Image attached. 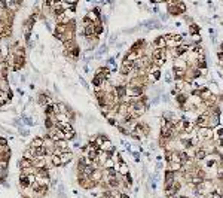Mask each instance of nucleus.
<instances>
[{"mask_svg": "<svg viewBox=\"0 0 223 198\" xmlns=\"http://www.w3.org/2000/svg\"><path fill=\"white\" fill-rule=\"evenodd\" d=\"M196 128H198V137H199V140H210L214 136L211 127H196Z\"/></svg>", "mask_w": 223, "mask_h": 198, "instance_id": "1", "label": "nucleus"}, {"mask_svg": "<svg viewBox=\"0 0 223 198\" xmlns=\"http://www.w3.org/2000/svg\"><path fill=\"white\" fill-rule=\"evenodd\" d=\"M133 70H134V63L123 60V61H122V64H120V69H119L120 74H122V76H128V74L133 72Z\"/></svg>", "mask_w": 223, "mask_h": 198, "instance_id": "2", "label": "nucleus"}, {"mask_svg": "<svg viewBox=\"0 0 223 198\" xmlns=\"http://www.w3.org/2000/svg\"><path fill=\"white\" fill-rule=\"evenodd\" d=\"M175 101H177V104H179L180 107L185 109V104L188 103V95H186V92H185V91H180V92L175 95Z\"/></svg>", "mask_w": 223, "mask_h": 198, "instance_id": "3", "label": "nucleus"}, {"mask_svg": "<svg viewBox=\"0 0 223 198\" xmlns=\"http://www.w3.org/2000/svg\"><path fill=\"white\" fill-rule=\"evenodd\" d=\"M89 177H91V180H94V182H97V183H101V182H103V177H104L103 170H101V168H95L94 173H92Z\"/></svg>", "mask_w": 223, "mask_h": 198, "instance_id": "4", "label": "nucleus"}, {"mask_svg": "<svg viewBox=\"0 0 223 198\" xmlns=\"http://www.w3.org/2000/svg\"><path fill=\"white\" fill-rule=\"evenodd\" d=\"M152 48H167V39H165V36L156 37L152 42Z\"/></svg>", "mask_w": 223, "mask_h": 198, "instance_id": "5", "label": "nucleus"}, {"mask_svg": "<svg viewBox=\"0 0 223 198\" xmlns=\"http://www.w3.org/2000/svg\"><path fill=\"white\" fill-rule=\"evenodd\" d=\"M219 124H220V116L214 115V113H210L208 115V127L214 128V127H219Z\"/></svg>", "mask_w": 223, "mask_h": 198, "instance_id": "6", "label": "nucleus"}, {"mask_svg": "<svg viewBox=\"0 0 223 198\" xmlns=\"http://www.w3.org/2000/svg\"><path fill=\"white\" fill-rule=\"evenodd\" d=\"M84 36L86 39L95 36V24H89V25H85L84 27Z\"/></svg>", "mask_w": 223, "mask_h": 198, "instance_id": "7", "label": "nucleus"}, {"mask_svg": "<svg viewBox=\"0 0 223 198\" xmlns=\"http://www.w3.org/2000/svg\"><path fill=\"white\" fill-rule=\"evenodd\" d=\"M186 72H188V69H182V67H174V69H172V76L175 78V81H177V79H185V76H186Z\"/></svg>", "mask_w": 223, "mask_h": 198, "instance_id": "8", "label": "nucleus"}, {"mask_svg": "<svg viewBox=\"0 0 223 198\" xmlns=\"http://www.w3.org/2000/svg\"><path fill=\"white\" fill-rule=\"evenodd\" d=\"M14 67H12V70H19L21 67H24V64H25V58L24 57H18V55H14Z\"/></svg>", "mask_w": 223, "mask_h": 198, "instance_id": "9", "label": "nucleus"}, {"mask_svg": "<svg viewBox=\"0 0 223 198\" xmlns=\"http://www.w3.org/2000/svg\"><path fill=\"white\" fill-rule=\"evenodd\" d=\"M113 92H115V95L118 97V98H123L125 95H126V85H118L115 90H113Z\"/></svg>", "mask_w": 223, "mask_h": 198, "instance_id": "10", "label": "nucleus"}, {"mask_svg": "<svg viewBox=\"0 0 223 198\" xmlns=\"http://www.w3.org/2000/svg\"><path fill=\"white\" fill-rule=\"evenodd\" d=\"M207 157H208V152H207L204 147L196 149V155H195V160H196V161H204Z\"/></svg>", "mask_w": 223, "mask_h": 198, "instance_id": "11", "label": "nucleus"}, {"mask_svg": "<svg viewBox=\"0 0 223 198\" xmlns=\"http://www.w3.org/2000/svg\"><path fill=\"white\" fill-rule=\"evenodd\" d=\"M37 101H39V104H42V106H46V104H51L52 103L51 97H49L48 94H40V95L37 97Z\"/></svg>", "mask_w": 223, "mask_h": 198, "instance_id": "12", "label": "nucleus"}, {"mask_svg": "<svg viewBox=\"0 0 223 198\" xmlns=\"http://www.w3.org/2000/svg\"><path fill=\"white\" fill-rule=\"evenodd\" d=\"M19 185H21V188H22V189L30 188L31 182H30V179H28V176H25V174H22V173H21V176H19Z\"/></svg>", "mask_w": 223, "mask_h": 198, "instance_id": "13", "label": "nucleus"}, {"mask_svg": "<svg viewBox=\"0 0 223 198\" xmlns=\"http://www.w3.org/2000/svg\"><path fill=\"white\" fill-rule=\"evenodd\" d=\"M61 161H63V165H66V164H69L71 160H73V153L70 152V150H64V152H61Z\"/></svg>", "mask_w": 223, "mask_h": 198, "instance_id": "14", "label": "nucleus"}, {"mask_svg": "<svg viewBox=\"0 0 223 198\" xmlns=\"http://www.w3.org/2000/svg\"><path fill=\"white\" fill-rule=\"evenodd\" d=\"M167 11H168V14H170L171 17H179V15H182V14H180V11H179V8H177L174 3H168Z\"/></svg>", "mask_w": 223, "mask_h": 198, "instance_id": "15", "label": "nucleus"}, {"mask_svg": "<svg viewBox=\"0 0 223 198\" xmlns=\"http://www.w3.org/2000/svg\"><path fill=\"white\" fill-rule=\"evenodd\" d=\"M183 168H185V165H183L180 161H172V162H170V168H168V170H171V171H175V173H177V171H182Z\"/></svg>", "mask_w": 223, "mask_h": 198, "instance_id": "16", "label": "nucleus"}, {"mask_svg": "<svg viewBox=\"0 0 223 198\" xmlns=\"http://www.w3.org/2000/svg\"><path fill=\"white\" fill-rule=\"evenodd\" d=\"M101 150H106V152H112V153H115V146H113V143L107 139L106 142H104L103 144H101V147H100Z\"/></svg>", "mask_w": 223, "mask_h": 198, "instance_id": "17", "label": "nucleus"}, {"mask_svg": "<svg viewBox=\"0 0 223 198\" xmlns=\"http://www.w3.org/2000/svg\"><path fill=\"white\" fill-rule=\"evenodd\" d=\"M115 168H118L119 174H122V176H126V174H130V168H128V165H126L125 162H120V164H118Z\"/></svg>", "mask_w": 223, "mask_h": 198, "instance_id": "18", "label": "nucleus"}, {"mask_svg": "<svg viewBox=\"0 0 223 198\" xmlns=\"http://www.w3.org/2000/svg\"><path fill=\"white\" fill-rule=\"evenodd\" d=\"M55 147H57V149H60L61 152H64V150H69V149H67V147H69V144H67V140H66V139L57 140V142H55Z\"/></svg>", "mask_w": 223, "mask_h": 198, "instance_id": "19", "label": "nucleus"}, {"mask_svg": "<svg viewBox=\"0 0 223 198\" xmlns=\"http://www.w3.org/2000/svg\"><path fill=\"white\" fill-rule=\"evenodd\" d=\"M67 30H69V25H67V24L58 22V24L55 25V31H54V33H57V35H64Z\"/></svg>", "mask_w": 223, "mask_h": 198, "instance_id": "20", "label": "nucleus"}, {"mask_svg": "<svg viewBox=\"0 0 223 198\" xmlns=\"http://www.w3.org/2000/svg\"><path fill=\"white\" fill-rule=\"evenodd\" d=\"M18 167H19L21 170L28 168V167H33V161H31V160H27V158H22L21 161L18 162Z\"/></svg>", "mask_w": 223, "mask_h": 198, "instance_id": "21", "label": "nucleus"}, {"mask_svg": "<svg viewBox=\"0 0 223 198\" xmlns=\"http://www.w3.org/2000/svg\"><path fill=\"white\" fill-rule=\"evenodd\" d=\"M174 67H182V69H188V61L183 58H174Z\"/></svg>", "mask_w": 223, "mask_h": 198, "instance_id": "22", "label": "nucleus"}, {"mask_svg": "<svg viewBox=\"0 0 223 198\" xmlns=\"http://www.w3.org/2000/svg\"><path fill=\"white\" fill-rule=\"evenodd\" d=\"M55 115V104L51 103V104H46L45 106V116H54Z\"/></svg>", "mask_w": 223, "mask_h": 198, "instance_id": "23", "label": "nucleus"}, {"mask_svg": "<svg viewBox=\"0 0 223 198\" xmlns=\"http://www.w3.org/2000/svg\"><path fill=\"white\" fill-rule=\"evenodd\" d=\"M57 107H58V113H66V115H69L70 118H71V113H70L69 107L64 103H57Z\"/></svg>", "mask_w": 223, "mask_h": 198, "instance_id": "24", "label": "nucleus"}, {"mask_svg": "<svg viewBox=\"0 0 223 198\" xmlns=\"http://www.w3.org/2000/svg\"><path fill=\"white\" fill-rule=\"evenodd\" d=\"M51 161H52V165H54V167H61V165H63L61 157H60V155H57V153L51 155Z\"/></svg>", "mask_w": 223, "mask_h": 198, "instance_id": "25", "label": "nucleus"}, {"mask_svg": "<svg viewBox=\"0 0 223 198\" xmlns=\"http://www.w3.org/2000/svg\"><path fill=\"white\" fill-rule=\"evenodd\" d=\"M46 155H48V150H46L45 146L36 147V157H37V158H43V157H46Z\"/></svg>", "mask_w": 223, "mask_h": 198, "instance_id": "26", "label": "nucleus"}, {"mask_svg": "<svg viewBox=\"0 0 223 198\" xmlns=\"http://www.w3.org/2000/svg\"><path fill=\"white\" fill-rule=\"evenodd\" d=\"M55 118H57V122H70V116L66 113H58L55 115Z\"/></svg>", "mask_w": 223, "mask_h": 198, "instance_id": "27", "label": "nucleus"}, {"mask_svg": "<svg viewBox=\"0 0 223 198\" xmlns=\"http://www.w3.org/2000/svg\"><path fill=\"white\" fill-rule=\"evenodd\" d=\"M43 146V137H34L33 142L30 143V147H40Z\"/></svg>", "mask_w": 223, "mask_h": 198, "instance_id": "28", "label": "nucleus"}, {"mask_svg": "<svg viewBox=\"0 0 223 198\" xmlns=\"http://www.w3.org/2000/svg\"><path fill=\"white\" fill-rule=\"evenodd\" d=\"M113 167H116V161H115L113 158L107 160V161L104 162V165H103V168H104V170H107V168H113Z\"/></svg>", "mask_w": 223, "mask_h": 198, "instance_id": "29", "label": "nucleus"}, {"mask_svg": "<svg viewBox=\"0 0 223 198\" xmlns=\"http://www.w3.org/2000/svg\"><path fill=\"white\" fill-rule=\"evenodd\" d=\"M189 33L190 35H198L199 33V25H196V24H190V27H189Z\"/></svg>", "mask_w": 223, "mask_h": 198, "instance_id": "30", "label": "nucleus"}, {"mask_svg": "<svg viewBox=\"0 0 223 198\" xmlns=\"http://www.w3.org/2000/svg\"><path fill=\"white\" fill-rule=\"evenodd\" d=\"M14 55H18V57H25V48L24 46H17Z\"/></svg>", "mask_w": 223, "mask_h": 198, "instance_id": "31", "label": "nucleus"}, {"mask_svg": "<svg viewBox=\"0 0 223 198\" xmlns=\"http://www.w3.org/2000/svg\"><path fill=\"white\" fill-rule=\"evenodd\" d=\"M104 31V25H103V22H100V24H95V36L98 37L101 33Z\"/></svg>", "mask_w": 223, "mask_h": 198, "instance_id": "32", "label": "nucleus"}, {"mask_svg": "<svg viewBox=\"0 0 223 198\" xmlns=\"http://www.w3.org/2000/svg\"><path fill=\"white\" fill-rule=\"evenodd\" d=\"M175 6L179 8V11H180V14H185V12L188 11V9H186V3H185L183 0H182V2H179V3L175 5Z\"/></svg>", "mask_w": 223, "mask_h": 198, "instance_id": "33", "label": "nucleus"}, {"mask_svg": "<svg viewBox=\"0 0 223 198\" xmlns=\"http://www.w3.org/2000/svg\"><path fill=\"white\" fill-rule=\"evenodd\" d=\"M106 51H107V45H101V46H100V51L97 52V55H95V57H97V58L103 57V54H106Z\"/></svg>", "mask_w": 223, "mask_h": 198, "instance_id": "34", "label": "nucleus"}, {"mask_svg": "<svg viewBox=\"0 0 223 198\" xmlns=\"http://www.w3.org/2000/svg\"><path fill=\"white\" fill-rule=\"evenodd\" d=\"M79 52H80V49H79V46H76V48H73V49L70 51V57L77 58V57H79Z\"/></svg>", "mask_w": 223, "mask_h": 198, "instance_id": "35", "label": "nucleus"}, {"mask_svg": "<svg viewBox=\"0 0 223 198\" xmlns=\"http://www.w3.org/2000/svg\"><path fill=\"white\" fill-rule=\"evenodd\" d=\"M24 122H25L27 125H34L33 119H31V118H28V116H24Z\"/></svg>", "mask_w": 223, "mask_h": 198, "instance_id": "36", "label": "nucleus"}, {"mask_svg": "<svg viewBox=\"0 0 223 198\" xmlns=\"http://www.w3.org/2000/svg\"><path fill=\"white\" fill-rule=\"evenodd\" d=\"M171 76H172L171 73H167V76H165V81H167L168 84H170V82H172V78H171Z\"/></svg>", "mask_w": 223, "mask_h": 198, "instance_id": "37", "label": "nucleus"}, {"mask_svg": "<svg viewBox=\"0 0 223 198\" xmlns=\"http://www.w3.org/2000/svg\"><path fill=\"white\" fill-rule=\"evenodd\" d=\"M0 146H8V140L3 139V137H0Z\"/></svg>", "mask_w": 223, "mask_h": 198, "instance_id": "38", "label": "nucleus"}, {"mask_svg": "<svg viewBox=\"0 0 223 198\" xmlns=\"http://www.w3.org/2000/svg\"><path fill=\"white\" fill-rule=\"evenodd\" d=\"M19 131H21V134H24V137H25V136H28V131H27L25 128H19Z\"/></svg>", "mask_w": 223, "mask_h": 198, "instance_id": "39", "label": "nucleus"}, {"mask_svg": "<svg viewBox=\"0 0 223 198\" xmlns=\"http://www.w3.org/2000/svg\"><path fill=\"white\" fill-rule=\"evenodd\" d=\"M150 3L152 5H159V3H164L162 0H150Z\"/></svg>", "mask_w": 223, "mask_h": 198, "instance_id": "40", "label": "nucleus"}, {"mask_svg": "<svg viewBox=\"0 0 223 198\" xmlns=\"http://www.w3.org/2000/svg\"><path fill=\"white\" fill-rule=\"evenodd\" d=\"M217 137H223V128H219V131H217Z\"/></svg>", "mask_w": 223, "mask_h": 198, "instance_id": "41", "label": "nucleus"}, {"mask_svg": "<svg viewBox=\"0 0 223 198\" xmlns=\"http://www.w3.org/2000/svg\"><path fill=\"white\" fill-rule=\"evenodd\" d=\"M162 100H164L165 103H168V101H170V100H168V95H162Z\"/></svg>", "mask_w": 223, "mask_h": 198, "instance_id": "42", "label": "nucleus"}, {"mask_svg": "<svg viewBox=\"0 0 223 198\" xmlns=\"http://www.w3.org/2000/svg\"><path fill=\"white\" fill-rule=\"evenodd\" d=\"M133 155H134V158H136V161H140V160H138V158H140V155H138L137 152H134Z\"/></svg>", "mask_w": 223, "mask_h": 198, "instance_id": "43", "label": "nucleus"}, {"mask_svg": "<svg viewBox=\"0 0 223 198\" xmlns=\"http://www.w3.org/2000/svg\"><path fill=\"white\" fill-rule=\"evenodd\" d=\"M179 2H182V0H170V3H174V5H177Z\"/></svg>", "mask_w": 223, "mask_h": 198, "instance_id": "44", "label": "nucleus"}, {"mask_svg": "<svg viewBox=\"0 0 223 198\" xmlns=\"http://www.w3.org/2000/svg\"><path fill=\"white\" fill-rule=\"evenodd\" d=\"M120 198H130V197H128L126 194H120Z\"/></svg>", "mask_w": 223, "mask_h": 198, "instance_id": "45", "label": "nucleus"}, {"mask_svg": "<svg viewBox=\"0 0 223 198\" xmlns=\"http://www.w3.org/2000/svg\"><path fill=\"white\" fill-rule=\"evenodd\" d=\"M220 51H222V52H223V43H222V45H220Z\"/></svg>", "mask_w": 223, "mask_h": 198, "instance_id": "46", "label": "nucleus"}]
</instances>
